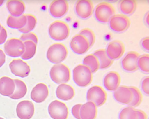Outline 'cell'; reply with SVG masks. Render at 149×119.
<instances>
[{
    "instance_id": "obj_1",
    "label": "cell",
    "mask_w": 149,
    "mask_h": 119,
    "mask_svg": "<svg viewBox=\"0 0 149 119\" xmlns=\"http://www.w3.org/2000/svg\"><path fill=\"white\" fill-rule=\"evenodd\" d=\"M73 79L77 85L81 87H86L89 85L93 81V73L88 66L84 64H79L73 69Z\"/></svg>"
},
{
    "instance_id": "obj_2",
    "label": "cell",
    "mask_w": 149,
    "mask_h": 119,
    "mask_svg": "<svg viewBox=\"0 0 149 119\" xmlns=\"http://www.w3.org/2000/svg\"><path fill=\"white\" fill-rule=\"evenodd\" d=\"M49 36L52 39L56 41H62L66 39L69 37L70 29L66 22L57 20L49 25Z\"/></svg>"
},
{
    "instance_id": "obj_3",
    "label": "cell",
    "mask_w": 149,
    "mask_h": 119,
    "mask_svg": "<svg viewBox=\"0 0 149 119\" xmlns=\"http://www.w3.org/2000/svg\"><path fill=\"white\" fill-rule=\"evenodd\" d=\"M68 53L67 48L65 45L55 43L49 47L47 52V57L51 63L58 64L65 60Z\"/></svg>"
},
{
    "instance_id": "obj_4",
    "label": "cell",
    "mask_w": 149,
    "mask_h": 119,
    "mask_svg": "<svg viewBox=\"0 0 149 119\" xmlns=\"http://www.w3.org/2000/svg\"><path fill=\"white\" fill-rule=\"evenodd\" d=\"M49 75L52 81L57 84L68 83L70 79V69L64 64L54 65L51 68Z\"/></svg>"
},
{
    "instance_id": "obj_5",
    "label": "cell",
    "mask_w": 149,
    "mask_h": 119,
    "mask_svg": "<svg viewBox=\"0 0 149 119\" xmlns=\"http://www.w3.org/2000/svg\"><path fill=\"white\" fill-rule=\"evenodd\" d=\"M116 13L115 8L113 5L106 2H102L98 4L95 10L96 19L102 23L109 22Z\"/></svg>"
},
{
    "instance_id": "obj_6",
    "label": "cell",
    "mask_w": 149,
    "mask_h": 119,
    "mask_svg": "<svg viewBox=\"0 0 149 119\" xmlns=\"http://www.w3.org/2000/svg\"><path fill=\"white\" fill-rule=\"evenodd\" d=\"M4 48L5 53L12 57L21 56L25 51L24 42L17 38H13L8 40L4 45Z\"/></svg>"
},
{
    "instance_id": "obj_7",
    "label": "cell",
    "mask_w": 149,
    "mask_h": 119,
    "mask_svg": "<svg viewBox=\"0 0 149 119\" xmlns=\"http://www.w3.org/2000/svg\"><path fill=\"white\" fill-rule=\"evenodd\" d=\"M109 25L112 30L120 33L127 30L131 24V21L127 15L116 14L109 21Z\"/></svg>"
},
{
    "instance_id": "obj_8",
    "label": "cell",
    "mask_w": 149,
    "mask_h": 119,
    "mask_svg": "<svg viewBox=\"0 0 149 119\" xmlns=\"http://www.w3.org/2000/svg\"><path fill=\"white\" fill-rule=\"evenodd\" d=\"M86 99L88 102H93L97 107H100L105 104L107 99V94L101 86H92L88 90Z\"/></svg>"
},
{
    "instance_id": "obj_9",
    "label": "cell",
    "mask_w": 149,
    "mask_h": 119,
    "mask_svg": "<svg viewBox=\"0 0 149 119\" xmlns=\"http://www.w3.org/2000/svg\"><path fill=\"white\" fill-rule=\"evenodd\" d=\"M48 112L53 119H67L69 116V109L65 103L55 100L49 104Z\"/></svg>"
},
{
    "instance_id": "obj_10",
    "label": "cell",
    "mask_w": 149,
    "mask_h": 119,
    "mask_svg": "<svg viewBox=\"0 0 149 119\" xmlns=\"http://www.w3.org/2000/svg\"><path fill=\"white\" fill-rule=\"evenodd\" d=\"M9 67L13 74L22 78L29 76L31 71L29 65L20 59H13L10 63Z\"/></svg>"
},
{
    "instance_id": "obj_11",
    "label": "cell",
    "mask_w": 149,
    "mask_h": 119,
    "mask_svg": "<svg viewBox=\"0 0 149 119\" xmlns=\"http://www.w3.org/2000/svg\"><path fill=\"white\" fill-rule=\"evenodd\" d=\"M70 47L72 50L78 55L84 54L90 48L88 40L79 34L75 35L72 38Z\"/></svg>"
},
{
    "instance_id": "obj_12",
    "label": "cell",
    "mask_w": 149,
    "mask_h": 119,
    "mask_svg": "<svg viewBox=\"0 0 149 119\" xmlns=\"http://www.w3.org/2000/svg\"><path fill=\"white\" fill-rule=\"evenodd\" d=\"M94 5L91 0H79L75 5V11L79 18L86 19L90 18L93 13Z\"/></svg>"
},
{
    "instance_id": "obj_13",
    "label": "cell",
    "mask_w": 149,
    "mask_h": 119,
    "mask_svg": "<svg viewBox=\"0 0 149 119\" xmlns=\"http://www.w3.org/2000/svg\"><path fill=\"white\" fill-rule=\"evenodd\" d=\"M140 56V54L137 52H128L122 61L123 69L128 72H134L138 70V61Z\"/></svg>"
},
{
    "instance_id": "obj_14",
    "label": "cell",
    "mask_w": 149,
    "mask_h": 119,
    "mask_svg": "<svg viewBox=\"0 0 149 119\" xmlns=\"http://www.w3.org/2000/svg\"><path fill=\"white\" fill-rule=\"evenodd\" d=\"M35 106L29 100H23L18 103L16 108L17 116L20 119H31L35 113Z\"/></svg>"
},
{
    "instance_id": "obj_15",
    "label": "cell",
    "mask_w": 149,
    "mask_h": 119,
    "mask_svg": "<svg viewBox=\"0 0 149 119\" xmlns=\"http://www.w3.org/2000/svg\"><path fill=\"white\" fill-rule=\"evenodd\" d=\"M125 50L124 44L120 40L111 42L106 50L107 56L112 60L120 59L123 56Z\"/></svg>"
},
{
    "instance_id": "obj_16",
    "label": "cell",
    "mask_w": 149,
    "mask_h": 119,
    "mask_svg": "<svg viewBox=\"0 0 149 119\" xmlns=\"http://www.w3.org/2000/svg\"><path fill=\"white\" fill-rule=\"evenodd\" d=\"M69 4L65 0H55L51 3L49 12L52 16L60 18L64 16L69 10Z\"/></svg>"
},
{
    "instance_id": "obj_17",
    "label": "cell",
    "mask_w": 149,
    "mask_h": 119,
    "mask_svg": "<svg viewBox=\"0 0 149 119\" xmlns=\"http://www.w3.org/2000/svg\"><path fill=\"white\" fill-rule=\"evenodd\" d=\"M49 95V89L45 83H38L32 89L31 94V98L38 103L43 102Z\"/></svg>"
},
{
    "instance_id": "obj_18",
    "label": "cell",
    "mask_w": 149,
    "mask_h": 119,
    "mask_svg": "<svg viewBox=\"0 0 149 119\" xmlns=\"http://www.w3.org/2000/svg\"><path fill=\"white\" fill-rule=\"evenodd\" d=\"M113 96L118 102L128 105L132 99L133 94L130 87L121 86L114 91Z\"/></svg>"
},
{
    "instance_id": "obj_19",
    "label": "cell",
    "mask_w": 149,
    "mask_h": 119,
    "mask_svg": "<svg viewBox=\"0 0 149 119\" xmlns=\"http://www.w3.org/2000/svg\"><path fill=\"white\" fill-rule=\"evenodd\" d=\"M121 82L120 75L117 72L112 71L106 75L103 80L105 88L110 91H115L118 88Z\"/></svg>"
},
{
    "instance_id": "obj_20",
    "label": "cell",
    "mask_w": 149,
    "mask_h": 119,
    "mask_svg": "<svg viewBox=\"0 0 149 119\" xmlns=\"http://www.w3.org/2000/svg\"><path fill=\"white\" fill-rule=\"evenodd\" d=\"M56 93L58 98L65 101L72 100L75 95L74 88L65 83H62L58 86Z\"/></svg>"
},
{
    "instance_id": "obj_21",
    "label": "cell",
    "mask_w": 149,
    "mask_h": 119,
    "mask_svg": "<svg viewBox=\"0 0 149 119\" xmlns=\"http://www.w3.org/2000/svg\"><path fill=\"white\" fill-rule=\"evenodd\" d=\"M15 85L14 79L4 76L0 78V94L10 97L15 92Z\"/></svg>"
},
{
    "instance_id": "obj_22",
    "label": "cell",
    "mask_w": 149,
    "mask_h": 119,
    "mask_svg": "<svg viewBox=\"0 0 149 119\" xmlns=\"http://www.w3.org/2000/svg\"><path fill=\"white\" fill-rule=\"evenodd\" d=\"M97 106L94 103L88 101L82 104L80 109V116L81 119H95L97 116Z\"/></svg>"
},
{
    "instance_id": "obj_23",
    "label": "cell",
    "mask_w": 149,
    "mask_h": 119,
    "mask_svg": "<svg viewBox=\"0 0 149 119\" xmlns=\"http://www.w3.org/2000/svg\"><path fill=\"white\" fill-rule=\"evenodd\" d=\"M7 9L13 16L18 17L23 15L25 10V4L19 0H10L7 2Z\"/></svg>"
},
{
    "instance_id": "obj_24",
    "label": "cell",
    "mask_w": 149,
    "mask_h": 119,
    "mask_svg": "<svg viewBox=\"0 0 149 119\" xmlns=\"http://www.w3.org/2000/svg\"><path fill=\"white\" fill-rule=\"evenodd\" d=\"M98 59L100 69H104L110 67L113 63V60L107 56L106 49H100L96 50L93 54Z\"/></svg>"
},
{
    "instance_id": "obj_25",
    "label": "cell",
    "mask_w": 149,
    "mask_h": 119,
    "mask_svg": "<svg viewBox=\"0 0 149 119\" xmlns=\"http://www.w3.org/2000/svg\"><path fill=\"white\" fill-rule=\"evenodd\" d=\"M15 87L13 94L10 96L13 100H18L24 97L27 92V88L24 82L19 79H14Z\"/></svg>"
},
{
    "instance_id": "obj_26",
    "label": "cell",
    "mask_w": 149,
    "mask_h": 119,
    "mask_svg": "<svg viewBox=\"0 0 149 119\" xmlns=\"http://www.w3.org/2000/svg\"><path fill=\"white\" fill-rule=\"evenodd\" d=\"M26 22L27 18L25 15L18 17L10 15L7 20V24L8 27L18 29L24 27L26 25Z\"/></svg>"
},
{
    "instance_id": "obj_27",
    "label": "cell",
    "mask_w": 149,
    "mask_h": 119,
    "mask_svg": "<svg viewBox=\"0 0 149 119\" xmlns=\"http://www.w3.org/2000/svg\"><path fill=\"white\" fill-rule=\"evenodd\" d=\"M137 2L134 0H123L120 4V11L125 15H130L135 11Z\"/></svg>"
},
{
    "instance_id": "obj_28",
    "label": "cell",
    "mask_w": 149,
    "mask_h": 119,
    "mask_svg": "<svg viewBox=\"0 0 149 119\" xmlns=\"http://www.w3.org/2000/svg\"><path fill=\"white\" fill-rule=\"evenodd\" d=\"M25 51L21 58L24 60L32 59L36 53L37 45L31 41H27L24 42Z\"/></svg>"
},
{
    "instance_id": "obj_29",
    "label": "cell",
    "mask_w": 149,
    "mask_h": 119,
    "mask_svg": "<svg viewBox=\"0 0 149 119\" xmlns=\"http://www.w3.org/2000/svg\"><path fill=\"white\" fill-rule=\"evenodd\" d=\"M84 65L90 69L93 73L97 72L100 67L98 59L93 54H89L84 58L83 61Z\"/></svg>"
},
{
    "instance_id": "obj_30",
    "label": "cell",
    "mask_w": 149,
    "mask_h": 119,
    "mask_svg": "<svg viewBox=\"0 0 149 119\" xmlns=\"http://www.w3.org/2000/svg\"><path fill=\"white\" fill-rule=\"evenodd\" d=\"M130 88L132 92L133 98L128 105L134 108L138 107L142 102L143 94L139 89L135 86H131Z\"/></svg>"
},
{
    "instance_id": "obj_31",
    "label": "cell",
    "mask_w": 149,
    "mask_h": 119,
    "mask_svg": "<svg viewBox=\"0 0 149 119\" xmlns=\"http://www.w3.org/2000/svg\"><path fill=\"white\" fill-rule=\"evenodd\" d=\"M26 15L27 18L26 25L24 27L18 29L20 32L23 34L28 33L33 30L37 22L36 18L34 15L31 14H27Z\"/></svg>"
},
{
    "instance_id": "obj_32",
    "label": "cell",
    "mask_w": 149,
    "mask_h": 119,
    "mask_svg": "<svg viewBox=\"0 0 149 119\" xmlns=\"http://www.w3.org/2000/svg\"><path fill=\"white\" fill-rule=\"evenodd\" d=\"M119 119H137L136 109L130 106L124 108L120 112Z\"/></svg>"
},
{
    "instance_id": "obj_33",
    "label": "cell",
    "mask_w": 149,
    "mask_h": 119,
    "mask_svg": "<svg viewBox=\"0 0 149 119\" xmlns=\"http://www.w3.org/2000/svg\"><path fill=\"white\" fill-rule=\"evenodd\" d=\"M139 69L144 73H148L149 72V55L144 54L140 56L138 61Z\"/></svg>"
},
{
    "instance_id": "obj_34",
    "label": "cell",
    "mask_w": 149,
    "mask_h": 119,
    "mask_svg": "<svg viewBox=\"0 0 149 119\" xmlns=\"http://www.w3.org/2000/svg\"><path fill=\"white\" fill-rule=\"evenodd\" d=\"M79 34L83 35L88 40L90 48L94 44L96 41L95 35L92 30L89 28H85L81 30Z\"/></svg>"
},
{
    "instance_id": "obj_35",
    "label": "cell",
    "mask_w": 149,
    "mask_h": 119,
    "mask_svg": "<svg viewBox=\"0 0 149 119\" xmlns=\"http://www.w3.org/2000/svg\"><path fill=\"white\" fill-rule=\"evenodd\" d=\"M19 39L23 42L27 41H32L36 45L38 42V36L35 33L32 32L22 34Z\"/></svg>"
},
{
    "instance_id": "obj_36",
    "label": "cell",
    "mask_w": 149,
    "mask_h": 119,
    "mask_svg": "<svg viewBox=\"0 0 149 119\" xmlns=\"http://www.w3.org/2000/svg\"><path fill=\"white\" fill-rule=\"evenodd\" d=\"M82 105V104H77L72 107V115L77 119H81L80 116V111Z\"/></svg>"
},
{
    "instance_id": "obj_37",
    "label": "cell",
    "mask_w": 149,
    "mask_h": 119,
    "mask_svg": "<svg viewBox=\"0 0 149 119\" xmlns=\"http://www.w3.org/2000/svg\"><path fill=\"white\" fill-rule=\"evenodd\" d=\"M141 88L143 92L147 95L149 94V77L145 78L142 82Z\"/></svg>"
},
{
    "instance_id": "obj_38",
    "label": "cell",
    "mask_w": 149,
    "mask_h": 119,
    "mask_svg": "<svg viewBox=\"0 0 149 119\" xmlns=\"http://www.w3.org/2000/svg\"><path fill=\"white\" fill-rule=\"evenodd\" d=\"M8 37V34L6 29L2 26L0 31V45L5 43Z\"/></svg>"
},
{
    "instance_id": "obj_39",
    "label": "cell",
    "mask_w": 149,
    "mask_h": 119,
    "mask_svg": "<svg viewBox=\"0 0 149 119\" xmlns=\"http://www.w3.org/2000/svg\"><path fill=\"white\" fill-rule=\"evenodd\" d=\"M137 119H147V116L144 111L139 109H136Z\"/></svg>"
},
{
    "instance_id": "obj_40",
    "label": "cell",
    "mask_w": 149,
    "mask_h": 119,
    "mask_svg": "<svg viewBox=\"0 0 149 119\" xmlns=\"http://www.w3.org/2000/svg\"><path fill=\"white\" fill-rule=\"evenodd\" d=\"M142 46L144 49L147 51L149 50V37H146L142 41Z\"/></svg>"
},
{
    "instance_id": "obj_41",
    "label": "cell",
    "mask_w": 149,
    "mask_h": 119,
    "mask_svg": "<svg viewBox=\"0 0 149 119\" xmlns=\"http://www.w3.org/2000/svg\"><path fill=\"white\" fill-rule=\"evenodd\" d=\"M6 55L2 50L0 49V67L5 63Z\"/></svg>"
},
{
    "instance_id": "obj_42",
    "label": "cell",
    "mask_w": 149,
    "mask_h": 119,
    "mask_svg": "<svg viewBox=\"0 0 149 119\" xmlns=\"http://www.w3.org/2000/svg\"><path fill=\"white\" fill-rule=\"evenodd\" d=\"M145 21L147 24L149 25V13H148L147 14L145 18Z\"/></svg>"
},
{
    "instance_id": "obj_43",
    "label": "cell",
    "mask_w": 149,
    "mask_h": 119,
    "mask_svg": "<svg viewBox=\"0 0 149 119\" xmlns=\"http://www.w3.org/2000/svg\"><path fill=\"white\" fill-rule=\"evenodd\" d=\"M4 2V1L3 0H0V6H2Z\"/></svg>"
},
{
    "instance_id": "obj_44",
    "label": "cell",
    "mask_w": 149,
    "mask_h": 119,
    "mask_svg": "<svg viewBox=\"0 0 149 119\" xmlns=\"http://www.w3.org/2000/svg\"><path fill=\"white\" fill-rule=\"evenodd\" d=\"M1 27H2V25H1V23H0V31H1Z\"/></svg>"
},
{
    "instance_id": "obj_45",
    "label": "cell",
    "mask_w": 149,
    "mask_h": 119,
    "mask_svg": "<svg viewBox=\"0 0 149 119\" xmlns=\"http://www.w3.org/2000/svg\"><path fill=\"white\" fill-rule=\"evenodd\" d=\"M0 119H5L3 118H2V117H0Z\"/></svg>"
}]
</instances>
